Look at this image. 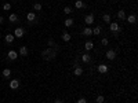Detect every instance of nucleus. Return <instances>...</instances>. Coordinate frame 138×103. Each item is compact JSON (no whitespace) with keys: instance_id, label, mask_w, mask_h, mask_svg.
<instances>
[{"instance_id":"obj_23","label":"nucleus","mask_w":138,"mask_h":103,"mask_svg":"<svg viewBox=\"0 0 138 103\" xmlns=\"http://www.w3.org/2000/svg\"><path fill=\"white\" fill-rule=\"evenodd\" d=\"M10 76H11V70H10V69H4V70H3V77L9 78Z\"/></svg>"},{"instance_id":"obj_17","label":"nucleus","mask_w":138,"mask_h":103,"mask_svg":"<svg viewBox=\"0 0 138 103\" xmlns=\"http://www.w3.org/2000/svg\"><path fill=\"white\" fill-rule=\"evenodd\" d=\"M70 39H72V36H70L69 33H66V32H64V33H62V40H64V41H66V43H68V41H70Z\"/></svg>"},{"instance_id":"obj_36","label":"nucleus","mask_w":138,"mask_h":103,"mask_svg":"<svg viewBox=\"0 0 138 103\" xmlns=\"http://www.w3.org/2000/svg\"><path fill=\"white\" fill-rule=\"evenodd\" d=\"M93 103H95V102H93Z\"/></svg>"},{"instance_id":"obj_24","label":"nucleus","mask_w":138,"mask_h":103,"mask_svg":"<svg viewBox=\"0 0 138 103\" xmlns=\"http://www.w3.org/2000/svg\"><path fill=\"white\" fill-rule=\"evenodd\" d=\"M117 18H119V19H121V21H123V19H126V13L123 11V10H120V11L117 13Z\"/></svg>"},{"instance_id":"obj_27","label":"nucleus","mask_w":138,"mask_h":103,"mask_svg":"<svg viewBox=\"0 0 138 103\" xmlns=\"http://www.w3.org/2000/svg\"><path fill=\"white\" fill-rule=\"evenodd\" d=\"M64 13L66 14V15H69V14L72 13V8H70V7H65V8H64Z\"/></svg>"},{"instance_id":"obj_31","label":"nucleus","mask_w":138,"mask_h":103,"mask_svg":"<svg viewBox=\"0 0 138 103\" xmlns=\"http://www.w3.org/2000/svg\"><path fill=\"white\" fill-rule=\"evenodd\" d=\"M78 103H87V100H86L84 98H80V99L78 100Z\"/></svg>"},{"instance_id":"obj_20","label":"nucleus","mask_w":138,"mask_h":103,"mask_svg":"<svg viewBox=\"0 0 138 103\" xmlns=\"http://www.w3.org/2000/svg\"><path fill=\"white\" fill-rule=\"evenodd\" d=\"M19 55H21V56H26V55H28V48H26V47H21V48H19Z\"/></svg>"},{"instance_id":"obj_15","label":"nucleus","mask_w":138,"mask_h":103,"mask_svg":"<svg viewBox=\"0 0 138 103\" xmlns=\"http://www.w3.org/2000/svg\"><path fill=\"white\" fill-rule=\"evenodd\" d=\"M26 19L29 22H33L34 19H36V14L34 13H28V15H26Z\"/></svg>"},{"instance_id":"obj_13","label":"nucleus","mask_w":138,"mask_h":103,"mask_svg":"<svg viewBox=\"0 0 138 103\" xmlns=\"http://www.w3.org/2000/svg\"><path fill=\"white\" fill-rule=\"evenodd\" d=\"M84 48H86V51H91V50L94 48V44H93V41H86V44H84Z\"/></svg>"},{"instance_id":"obj_33","label":"nucleus","mask_w":138,"mask_h":103,"mask_svg":"<svg viewBox=\"0 0 138 103\" xmlns=\"http://www.w3.org/2000/svg\"><path fill=\"white\" fill-rule=\"evenodd\" d=\"M3 21H4V18H3V17H1V15H0V25L3 23Z\"/></svg>"},{"instance_id":"obj_34","label":"nucleus","mask_w":138,"mask_h":103,"mask_svg":"<svg viewBox=\"0 0 138 103\" xmlns=\"http://www.w3.org/2000/svg\"><path fill=\"white\" fill-rule=\"evenodd\" d=\"M0 39H1V34H0Z\"/></svg>"},{"instance_id":"obj_8","label":"nucleus","mask_w":138,"mask_h":103,"mask_svg":"<svg viewBox=\"0 0 138 103\" xmlns=\"http://www.w3.org/2000/svg\"><path fill=\"white\" fill-rule=\"evenodd\" d=\"M10 88H11V89L19 88V80H11V81H10Z\"/></svg>"},{"instance_id":"obj_22","label":"nucleus","mask_w":138,"mask_h":103,"mask_svg":"<svg viewBox=\"0 0 138 103\" xmlns=\"http://www.w3.org/2000/svg\"><path fill=\"white\" fill-rule=\"evenodd\" d=\"M102 21L106 22V23H111V15H109V14H104L102 15Z\"/></svg>"},{"instance_id":"obj_9","label":"nucleus","mask_w":138,"mask_h":103,"mask_svg":"<svg viewBox=\"0 0 138 103\" xmlns=\"http://www.w3.org/2000/svg\"><path fill=\"white\" fill-rule=\"evenodd\" d=\"M84 21H86L87 25H91V23L94 22V15H93V14H88V15H86V17H84Z\"/></svg>"},{"instance_id":"obj_35","label":"nucleus","mask_w":138,"mask_h":103,"mask_svg":"<svg viewBox=\"0 0 138 103\" xmlns=\"http://www.w3.org/2000/svg\"><path fill=\"white\" fill-rule=\"evenodd\" d=\"M104 103H106V102H104Z\"/></svg>"},{"instance_id":"obj_14","label":"nucleus","mask_w":138,"mask_h":103,"mask_svg":"<svg viewBox=\"0 0 138 103\" xmlns=\"http://www.w3.org/2000/svg\"><path fill=\"white\" fill-rule=\"evenodd\" d=\"M9 19H10L11 23H17V22H18V15H17V14H11V15L9 17Z\"/></svg>"},{"instance_id":"obj_7","label":"nucleus","mask_w":138,"mask_h":103,"mask_svg":"<svg viewBox=\"0 0 138 103\" xmlns=\"http://www.w3.org/2000/svg\"><path fill=\"white\" fill-rule=\"evenodd\" d=\"M73 74L76 76V77H80V76L83 74V67H80V66L73 67Z\"/></svg>"},{"instance_id":"obj_5","label":"nucleus","mask_w":138,"mask_h":103,"mask_svg":"<svg viewBox=\"0 0 138 103\" xmlns=\"http://www.w3.org/2000/svg\"><path fill=\"white\" fill-rule=\"evenodd\" d=\"M7 58H9L10 60H15L18 58V52L11 50V51H9V54H7Z\"/></svg>"},{"instance_id":"obj_11","label":"nucleus","mask_w":138,"mask_h":103,"mask_svg":"<svg viewBox=\"0 0 138 103\" xmlns=\"http://www.w3.org/2000/svg\"><path fill=\"white\" fill-rule=\"evenodd\" d=\"M82 60L84 62V63H90V62H91L90 54H87V52H86V54H83V55H82Z\"/></svg>"},{"instance_id":"obj_16","label":"nucleus","mask_w":138,"mask_h":103,"mask_svg":"<svg viewBox=\"0 0 138 103\" xmlns=\"http://www.w3.org/2000/svg\"><path fill=\"white\" fill-rule=\"evenodd\" d=\"M64 25L66 26V28H70V26L73 25V19H72V18H66L64 21Z\"/></svg>"},{"instance_id":"obj_6","label":"nucleus","mask_w":138,"mask_h":103,"mask_svg":"<svg viewBox=\"0 0 138 103\" xmlns=\"http://www.w3.org/2000/svg\"><path fill=\"white\" fill-rule=\"evenodd\" d=\"M97 70H98V73L105 74V73H108V66H106V65H98Z\"/></svg>"},{"instance_id":"obj_26","label":"nucleus","mask_w":138,"mask_h":103,"mask_svg":"<svg viewBox=\"0 0 138 103\" xmlns=\"http://www.w3.org/2000/svg\"><path fill=\"white\" fill-rule=\"evenodd\" d=\"M33 8L36 10V11H42V8H43V7H42V4H40V3H34V4H33Z\"/></svg>"},{"instance_id":"obj_18","label":"nucleus","mask_w":138,"mask_h":103,"mask_svg":"<svg viewBox=\"0 0 138 103\" xmlns=\"http://www.w3.org/2000/svg\"><path fill=\"white\" fill-rule=\"evenodd\" d=\"M101 32H102V28L101 26H95L94 29H93V34H95V36H98V34H101Z\"/></svg>"},{"instance_id":"obj_4","label":"nucleus","mask_w":138,"mask_h":103,"mask_svg":"<svg viewBox=\"0 0 138 103\" xmlns=\"http://www.w3.org/2000/svg\"><path fill=\"white\" fill-rule=\"evenodd\" d=\"M105 56H106V59L113 60L115 58H116V51H115V50H109V51L105 54Z\"/></svg>"},{"instance_id":"obj_2","label":"nucleus","mask_w":138,"mask_h":103,"mask_svg":"<svg viewBox=\"0 0 138 103\" xmlns=\"http://www.w3.org/2000/svg\"><path fill=\"white\" fill-rule=\"evenodd\" d=\"M109 30L112 32V33H117V32H120V26L117 22H111V25H109Z\"/></svg>"},{"instance_id":"obj_21","label":"nucleus","mask_w":138,"mask_h":103,"mask_svg":"<svg viewBox=\"0 0 138 103\" xmlns=\"http://www.w3.org/2000/svg\"><path fill=\"white\" fill-rule=\"evenodd\" d=\"M83 34H84V36H91V34H93V29H91V28H84Z\"/></svg>"},{"instance_id":"obj_19","label":"nucleus","mask_w":138,"mask_h":103,"mask_svg":"<svg viewBox=\"0 0 138 103\" xmlns=\"http://www.w3.org/2000/svg\"><path fill=\"white\" fill-rule=\"evenodd\" d=\"M84 3H83L82 0H76V1H75V7H76V8H83V7H84Z\"/></svg>"},{"instance_id":"obj_28","label":"nucleus","mask_w":138,"mask_h":103,"mask_svg":"<svg viewBox=\"0 0 138 103\" xmlns=\"http://www.w3.org/2000/svg\"><path fill=\"white\" fill-rule=\"evenodd\" d=\"M3 10H6V11H9V10H11V4H10V3H6V4L3 6Z\"/></svg>"},{"instance_id":"obj_29","label":"nucleus","mask_w":138,"mask_h":103,"mask_svg":"<svg viewBox=\"0 0 138 103\" xmlns=\"http://www.w3.org/2000/svg\"><path fill=\"white\" fill-rule=\"evenodd\" d=\"M108 43H109V41H108V39H106V37H104V39L101 40V44H102V45H108Z\"/></svg>"},{"instance_id":"obj_32","label":"nucleus","mask_w":138,"mask_h":103,"mask_svg":"<svg viewBox=\"0 0 138 103\" xmlns=\"http://www.w3.org/2000/svg\"><path fill=\"white\" fill-rule=\"evenodd\" d=\"M54 103H65V102L62 100V99H55V102Z\"/></svg>"},{"instance_id":"obj_10","label":"nucleus","mask_w":138,"mask_h":103,"mask_svg":"<svg viewBox=\"0 0 138 103\" xmlns=\"http://www.w3.org/2000/svg\"><path fill=\"white\" fill-rule=\"evenodd\" d=\"M126 21L129 22V23H135V22H137V17H135L134 14H131L129 17H126Z\"/></svg>"},{"instance_id":"obj_3","label":"nucleus","mask_w":138,"mask_h":103,"mask_svg":"<svg viewBox=\"0 0 138 103\" xmlns=\"http://www.w3.org/2000/svg\"><path fill=\"white\" fill-rule=\"evenodd\" d=\"M24 34H25V30L22 29V28H17V29L14 30V37H18V39H21Z\"/></svg>"},{"instance_id":"obj_30","label":"nucleus","mask_w":138,"mask_h":103,"mask_svg":"<svg viewBox=\"0 0 138 103\" xmlns=\"http://www.w3.org/2000/svg\"><path fill=\"white\" fill-rule=\"evenodd\" d=\"M48 47H50V48L55 47V43H54V40H48Z\"/></svg>"},{"instance_id":"obj_25","label":"nucleus","mask_w":138,"mask_h":103,"mask_svg":"<svg viewBox=\"0 0 138 103\" xmlns=\"http://www.w3.org/2000/svg\"><path fill=\"white\" fill-rule=\"evenodd\" d=\"M104 102H105V98H104L102 95H98L97 99H95V103H104Z\"/></svg>"},{"instance_id":"obj_12","label":"nucleus","mask_w":138,"mask_h":103,"mask_svg":"<svg viewBox=\"0 0 138 103\" xmlns=\"http://www.w3.org/2000/svg\"><path fill=\"white\" fill-rule=\"evenodd\" d=\"M4 40H6V43H7V44H11V43L14 41V34L9 33V34L4 37Z\"/></svg>"},{"instance_id":"obj_1","label":"nucleus","mask_w":138,"mask_h":103,"mask_svg":"<svg viewBox=\"0 0 138 103\" xmlns=\"http://www.w3.org/2000/svg\"><path fill=\"white\" fill-rule=\"evenodd\" d=\"M55 56H57L55 50H52V48H50V47L42 51V58H43L44 60H52Z\"/></svg>"}]
</instances>
